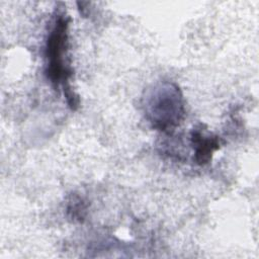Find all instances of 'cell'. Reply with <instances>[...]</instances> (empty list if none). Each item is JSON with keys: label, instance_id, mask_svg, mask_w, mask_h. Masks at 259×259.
Masks as SVG:
<instances>
[{"label": "cell", "instance_id": "obj_1", "mask_svg": "<svg viewBox=\"0 0 259 259\" xmlns=\"http://www.w3.org/2000/svg\"><path fill=\"white\" fill-rule=\"evenodd\" d=\"M70 18L65 12H58L49 30L46 46V75L57 89L62 87L67 103L72 110L79 106V97L71 86L73 70L68 56Z\"/></svg>", "mask_w": 259, "mask_h": 259}, {"label": "cell", "instance_id": "obj_2", "mask_svg": "<svg viewBox=\"0 0 259 259\" xmlns=\"http://www.w3.org/2000/svg\"><path fill=\"white\" fill-rule=\"evenodd\" d=\"M142 107L148 122L160 132L174 130L185 114L183 94L179 86L170 81H161L147 88Z\"/></svg>", "mask_w": 259, "mask_h": 259}, {"label": "cell", "instance_id": "obj_3", "mask_svg": "<svg viewBox=\"0 0 259 259\" xmlns=\"http://www.w3.org/2000/svg\"><path fill=\"white\" fill-rule=\"evenodd\" d=\"M190 145L193 150L194 162L203 166L211 161L213 153L221 148V140L202 127H195L190 133Z\"/></svg>", "mask_w": 259, "mask_h": 259}, {"label": "cell", "instance_id": "obj_4", "mask_svg": "<svg viewBox=\"0 0 259 259\" xmlns=\"http://www.w3.org/2000/svg\"><path fill=\"white\" fill-rule=\"evenodd\" d=\"M87 205L85 201L78 195H71L68 204H67V212L71 220L77 222H83L86 217Z\"/></svg>", "mask_w": 259, "mask_h": 259}]
</instances>
